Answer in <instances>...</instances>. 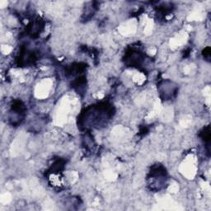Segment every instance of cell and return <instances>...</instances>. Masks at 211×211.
I'll return each mask as SVG.
<instances>
[{"label": "cell", "mask_w": 211, "mask_h": 211, "mask_svg": "<svg viewBox=\"0 0 211 211\" xmlns=\"http://www.w3.org/2000/svg\"><path fill=\"white\" fill-rule=\"evenodd\" d=\"M204 56L205 57V58L209 59V57H210V48L209 47H207L206 49H205V50H204Z\"/></svg>", "instance_id": "2"}, {"label": "cell", "mask_w": 211, "mask_h": 211, "mask_svg": "<svg viewBox=\"0 0 211 211\" xmlns=\"http://www.w3.org/2000/svg\"><path fill=\"white\" fill-rule=\"evenodd\" d=\"M201 137L205 140V142H209L210 139V132H209V126H207L201 132Z\"/></svg>", "instance_id": "1"}]
</instances>
